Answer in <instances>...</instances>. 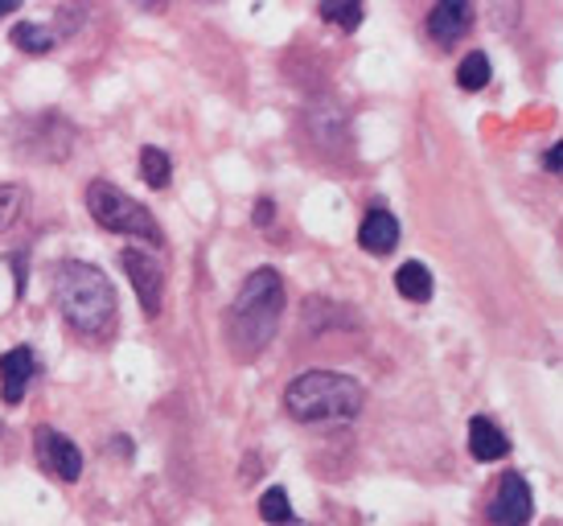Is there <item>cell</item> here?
Returning a JSON list of instances; mask_svg holds the SVG:
<instances>
[{"label":"cell","instance_id":"cell-11","mask_svg":"<svg viewBox=\"0 0 563 526\" xmlns=\"http://www.w3.org/2000/svg\"><path fill=\"white\" fill-rule=\"evenodd\" d=\"M470 452H473V461H501V457L510 452V440H506V432H501L494 419L473 416L470 419Z\"/></svg>","mask_w":563,"mask_h":526},{"label":"cell","instance_id":"cell-20","mask_svg":"<svg viewBox=\"0 0 563 526\" xmlns=\"http://www.w3.org/2000/svg\"><path fill=\"white\" fill-rule=\"evenodd\" d=\"M543 169L560 173V144H551V149H548V156H543Z\"/></svg>","mask_w":563,"mask_h":526},{"label":"cell","instance_id":"cell-21","mask_svg":"<svg viewBox=\"0 0 563 526\" xmlns=\"http://www.w3.org/2000/svg\"><path fill=\"white\" fill-rule=\"evenodd\" d=\"M272 215H276V210H272V201H260V206H255V222H260V227H267V222H272Z\"/></svg>","mask_w":563,"mask_h":526},{"label":"cell","instance_id":"cell-7","mask_svg":"<svg viewBox=\"0 0 563 526\" xmlns=\"http://www.w3.org/2000/svg\"><path fill=\"white\" fill-rule=\"evenodd\" d=\"M120 263H124V272H128V280H132L136 296H141V309L148 313V317H161V296H165V267H161L157 260H148L144 251H132V248L120 255Z\"/></svg>","mask_w":563,"mask_h":526},{"label":"cell","instance_id":"cell-6","mask_svg":"<svg viewBox=\"0 0 563 526\" xmlns=\"http://www.w3.org/2000/svg\"><path fill=\"white\" fill-rule=\"evenodd\" d=\"M531 514H534V502H531L527 481L518 478V473H506V478L494 485V497H489V506H485V518L494 526H527Z\"/></svg>","mask_w":563,"mask_h":526},{"label":"cell","instance_id":"cell-13","mask_svg":"<svg viewBox=\"0 0 563 526\" xmlns=\"http://www.w3.org/2000/svg\"><path fill=\"white\" fill-rule=\"evenodd\" d=\"M9 37H13V46L25 50V54H46V50H54V30H49V25H37V21H16Z\"/></svg>","mask_w":563,"mask_h":526},{"label":"cell","instance_id":"cell-17","mask_svg":"<svg viewBox=\"0 0 563 526\" xmlns=\"http://www.w3.org/2000/svg\"><path fill=\"white\" fill-rule=\"evenodd\" d=\"M25 215V189L21 186H0V234L13 231Z\"/></svg>","mask_w":563,"mask_h":526},{"label":"cell","instance_id":"cell-4","mask_svg":"<svg viewBox=\"0 0 563 526\" xmlns=\"http://www.w3.org/2000/svg\"><path fill=\"white\" fill-rule=\"evenodd\" d=\"M87 210L91 218L111 234H136V239H148L153 248L161 243V227L157 218L144 210L136 198H128L124 189H115L111 182H91L87 186Z\"/></svg>","mask_w":563,"mask_h":526},{"label":"cell","instance_id":"cell-1","mask_svg":"<svg viewBox=\"0 0 563 526\" xmlns=\"http://www.w3.org/2000/svg\"><path fill=\"white\" fill-rule=\"evenodd\" d=\"M54 300H58V313L66 317V326L75 329L79 338H108L115 321H120L115 288H111V280L95 263H58V272H54Z\"/></svg>","mask_w":563,"mask_h":526},{"label":"cell","instance_id":"cell-15","mask_svg":"<svg viewBox=\"0 0 563 526\" xmlns=\"http://www.w3.org/2000/svg\"><path fill=\"white\" fill-rule=\"evenodd\" d=\"M260 518L272 523V526L292 523V502H288V490H280V485L264 490V494H260Z\"/></svg>","mask_w":563,"mask_h":526},{"label":"cell","instance_id":"cell-22","mask_svg":"<svg viewBox=\"0 0 563 526\" xmlns=\"http://www.w3.org/2000/svg\"><path fill=\"white\" fill-rule=\"evenodd\" d=\"M13 9H16L13 0H0V17H9V13H13Z\"/></svg>","mask_w":563,"mask_h":526},{"label":"cell","instance_id":"cell-23","mask_svg":"<svg viewBox=\"0 0 563 526\" xmlns=\"http://www.w3.org/2000/svg\"><path fill=\"white\" fill-rule=\"evenodd\" d=\"M548 526H555V523H548Z\"/></svg>","mask_w":563,"mask_h":526},{"label":"cell","instance_id":"cell-19","mask_svg":"<svg viewBox=\"0 0 563 526\" xmlns=\"http://www.w3.org/2000/svg\"><path fill=\"white\" fill-rule=\"evenodd\" d=\"M13 276H16V293H25V255H13Z\"/></svg>","mask_w":563,"mask_h":526},{"label":"cell","instance_id":"cell-5","mask_svg":"<svg viewBox=\"0 0 563 526\" xmlns=\"http://www.w3.org/2000/svg\"><path fill=\"white\" fill-rule=\"evenodd\" d=\"M33 452H37L42 469H46V473H54L58 481H79L82 478L79 445H75L70 436L58 432V428H49V424L33 428Z\"/></svg>","mask_w":563,"mask_h":526},{"label":"cell","instance_id":"cell-16","mask_svg":"<svg viewBox=\"0 0 563 526\" xmlns=\"http://www.w3.org/2000/svg\"><path fill=\"white\" fill-rule=\"evenodd\" d=\"M141 177L148 182L153 189H165L173 182V165L169 156L161 153V149H144L141 153Z\"/></svg>","mask_w":563,"mask_h":526},{"label":"cell","instance_id":"cell-18","mask_svg":"<svg viewBox=\"0 0 563 526\" xmlns=\"http://www.w3.org/2000/svg\"><path fill=\"white\" fill-rule=\"evenodd\" d=\"M321 17L333 21V25H342V30H358L362 25L358 4H342V0H325V4H321Z\"/></svg>","mask_w":563,"mask_h":526},{"label":"cell","instance_id":"cell-9","mask_svg":"<svg viewBox=\"0 0 563 526\" xmlns=\"http://www.w3.org/2000/svg\"><path fill=\"white\" fill-rule=\"evenodd\" d=\"M470 25H473V4H465V0H444V4H437L428 13V33H432L437 46L461 42L470 33Z\"/></svg>","mask_w":563,"mask_h":526},{"label":"cell","instance_id":"cell-3","mask_svg":"<svg viewBox=\"0 0 563 526\" xmlns=\"http://www.w3.org/2000/svg\"><path fill=\"white\" fill-rule=\"evenodd\" d=\"M366 403L362 383L333 371H305L284 391V412L300 424H342L354 419Z\"/></svg>","mask_w":563,"mask_h":526},{"label":"cell","instance_id":"cell-8","mask_svg":"<svg viewBox=\"0 0 563 526\" xmlns=\"http://www.w3.org/2000/svg\"><path fill=\"white\" fill-rule=\"evenodd\" d=\"M37 374V358H33L30 346H16L9 354H0V399L4 403H21L25 399V387Z\"/></svg>","mask_w":563,"mask_h":526},{"label":"cell","instance_id":"cell-10","mask_svg":"<svg viewBox=\"0 0 563 526\" xmlns=\"http://www.w3.org/2000/svg\"><path fill=\"white\" fill-rule=\"evenodd\" d=\"M358 243H362V251H371V255H391V251L399 248V222H395V215L371 210V215L362 218Z\"/></svg>","mask_w":563,"mask_h":526},{"label":"cell","instance_id":"cell-12","mask_svg":"<svg viewBox=\"0 0 563 526\" xmlns=\"http://www.w3.org/2000/svg\"><path fill=\"white\" fill-rule=\"evenodd\" d=\"M395 288H399V296H404V300H416V305H428V300H432V293H437L432 272H428L420 260L404 263V267L395 272Z\"/></svg>","mask_w":563,"mask_h":526},{"label":"cell","instance_id":"cell-14","mask_svg":"<svg viewBox=\"0 0 563 526\" xmlns=\"http://www.w3.org/2000/svg\"><path fill=\"white\" fill-rule=\"evenodd\" d=\"M489 75H494V66H489V54H482V50H473L470 58L456 66L461 91H482L485 83H489Z\"/></svg>","mask_w":563,"mask_h":526},{"label":"cell","instance_id":"cell-2","mask_svg":"<svg viewBox=\"0 0 563 526\" xmlns=\"http://www.w3.org/2000/svg\"><path fill=\"white\" fill-rule=\"evenodd\" d=\"M284 313V280L272 267H260L243 280L239 296L227 309V341L239 358H255L276 338Z\"/></svg>","mask_w":563,"mask_h":526}]
</instances>
